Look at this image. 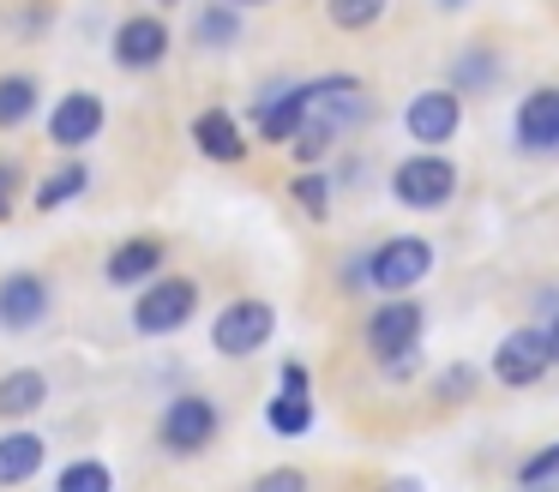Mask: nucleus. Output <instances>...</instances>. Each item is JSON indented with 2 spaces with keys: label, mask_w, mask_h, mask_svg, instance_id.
<instances>
[{
  "label": "nucleus",
  "mask_w": 559,
  "mask_h": 492,
  "mask_svg": "<svg viewBox=\"0 0 559 492\" xmlns=\"http://www.w3.org/2000/svg\"><path fill=\"white\" fill-rule=\"evenodd\" d=\"M421 331H427V312L415 307L409 295H391V300H379L373 319H367V348H373V360L391 372V379H403V372L415 367Z\"/></svg>",
  "instance_id": "nucleus-1"
},
{
  "label": "nucleus",
  "mask_w": 559,
  "mask_h": 492,
  "mask_svg": "<svg viewBox=\"0 0 559 492\" xmlns=\"http://www.w3.org/2000/svg\"><path fill=\"white\" fill-rule=\"evenodd\" d=\"M253 492H307V475L301 468H265V475L253 480Z\"/></svg>",
  "instance_id": "nucleus-30"
},
{
  "label": "nucleus",
  "mask_w": 559,
  "mask_h": 492,
  "mask_svg": "<svg viewBox=\"0 0 559 492\" xmlns=\"http://www.w3.org/2000/svg\"><path fill=\"white\" fill-rule=\"evenodd\" d=\"M217 432H223V415H217V403H211V396H199V391H181L169 408H163V420H157L163 451H175V456L211 451V444H217Z\"/></svg>",
  "instance_id": "nucleus-6"
},
{
  "label": "nucleus",
  "mask_w": 559,
  "mask_h": 492,
  "mask_svg": "<svg viewBox=\"0 0 559 492\" xmlns=\"http://www.w3.org/2000/svg\"><path fill=\"white\" fill-rule=\"evenodd\" d=\"M103 120H109V108H103L97 91H67L61 103L49 108V139L61 144V151H85L103 132Z\"/></svg>",
  "instance_id": "nucleus-10"
},
{
  "label": "nucleus",
  "mask_w": 559,
  "mask_h": 492,
  "mask_svg": "<svg viewBox=\"0 0 559 492\" xmlns=\"http://www.w3.org/2000/svg\"><path fill=\"white\" fill-rule=\"evenodd\" d=\"M31 115H37V79L31 72H7L0 79V132L25 127Z\"/></svg>",
  "instance_id": "nucleus-19"
},
{
  "label": "nucleus",
  "mask_w": 559,
  "mask_h": 492,
  "mask_svg": "<svg viewBox=\"0 0 559 492\" xmlns=\"http://www.w3.org/2000/svg\"><path fill=\"white\" fill-rule=\"evenodd\" d=\"M115 60H121L127 72H151L169 60V24L157 19V12H133V19L115 31Z\"/></svg>",
  "instance_id": "nucleus-11"
},
{
  "label": "nucleus",
  "mask_w": 559,
  "mask_h": 492,
  "mask_svg": "<svg viewBox=\"0 0 559 492\" xmlns=\"http://www.w3.org/2000/svg\"><path fill=\"white\" fill-rule=\"evenodd\" d=\"M193 144L211 156V163H241L247 156V132L235 127L229 108H205V115L193 120Z\"/></svg>",
  "instance_id": "nucleus-14"
},
{
  "label": "nucleus",
  "mask_w": 559,
  "mask_h": 492,
  "mask_svg": "<svg viewBox=\"0 0 559 492\" xmlns=\"http://www.w3.org/2000/svg\"><path fill=\"white\" fill-rule=\"evenodd\" d=\"M43 312H49V283L37 271L0 276V324L7 331H31V324H43Z\"/></svg>",
  "instance_id": "nucleus-13"
},
{
  "label": "nucleus",
  "mask_w": 559,
  "mask_h": 492,
  "mask_svg": "<svg viewBox=\"0 0 559 492\" xmlns=\"http://www.w3.org/2000/svg\"><path fill=\"white\" fill-rule=\"evenodd\" d=\"M547 480H559V444H547V451H535L530 463L518 468V487H523V492H542Z\"/></svg>",
  "instance_id": "nucleus-27"
},
{
  "label": "nucleus",
  "mask_w": 559,
  "mask_h": 492,
  "mask_svg": "<svg viewBox=\"0 0 559 492\" xmlns=\"http://www.w3.org/2000/svg\"><path fill=\"white\" fill-rule=\"evenodd\" d=\"M85 180H91L85 163H61V168H55V175L37 187V199H31V204H37V211H61V204H73L79 192H85Z\"/></svg>",
  "instance_id": "nucleus-21"
},
{
  "label": "nucleus",
  "mask_w": 559,
  "mask_h": 492,
  "mask_svg": "<svg viewBox=\"0 0 559 492\" xmlns=\"http://www.w3.org/2000/svg\"><path fill=\"white\" fill-rule=\"evenodd\" d=\"M19 187H25V168H19L13 156H0V223L19 211Z\"/></svg>",
  "instance_id": "nucleus-28"
},
{
  "label": "nucleus",
  "mask_w": 559,
  "mask_h": 492,
  "mask_svg": "<svg viewBox=\"0 0 559 492\" xmlns=\"http://www.w3.org/2000/svg\"><path fill=\"white\" fill-rule=\"evenodd\" d=\"M193 36L205 48H235L241 43V12L223 0V7H199V19H193Z\"/></svg>",
  "instance_id": "nucleus-20"
},
{
  "label": "nucleus",
  "mask_w": 559,
  "mask_h": 492,
  "mask_svg": "<svg viewBox=\"0 0 559 492\" xmlns=\"http://www.w3.org/2000/svg\"><path fill=\"white\" fill-rule=\"evenodd\" d=\"M391 199L403 211H445L457 199V163L439 151H415L391 168Z\"/></svg>",
  "instance_id": "nucleus-2"
},
{
  "label": "nucleus",
  "mask_w": 559,
  "mask_h": 492,
  "mask_svg": "<svg viewBox=\"0 0 559 492\" xmlns=\"http://www.w3.org/2000/svg\"><path fill=\"white\" fill-rule=\"evenodd\" d=\"M289 199L301 204L307 216H325L331 211V180L319 175V168H301V175H295V187H289Z\"/></svg>",
  "instance_id": "nucleus-26"
},
{
  "label": "nucleus",
  "mask_w": 559,
  "mask_h": 492,
  "mask_svg": "<svg viewBox=\"0 0 559 492\" xmlns=\"http://www.w3.org/2000/svg\"><path fill=\"white\" fill-rule=\"evenodd\" d=\"M229 7H265V0H229Z\"/></svg>",
  "instance_id": "nucleus-33"
},
{
  "label": "nucleus",
  "mask_w": 559,
  "mask_h": 492,
  "mask_svg": "<svg viewBox=\"0 0 559 492\" xmlns=\"http://www.w3.org/2000/svg\"><path fill=\"white\" fill-rule=\"evenodd\" d=\"M55 492H115V468L97 463V456H79L55 475Z\"/></svg>",
  "instance_id": "nucleus-22"
},
{
  "label": "nucleus",
  "mask_w": 559,
  "mask_h": 492,
  "mask_svg": "<svg viewBox=\"0 0 559 492\" xmlns=\"http://www.w3.org/2000/svg\"><path fill=\"white\" fill-rule=\"evenodd\" d=\"M403 127H409V139L421 144V151H439V144H451L457 127H463V96L451 91V84H439V91H415L409 108H403Z\"/></svg>",
  "instance_id": "nucleus-7"
},
{
  "label": "nucleus",
  "mask_w": 559,
  "mask_h": 492,
  "mask_svg": "<svg viewBox=\"0 0 559 492\" xmlns=\"http://www.w3.org/2000/svg\"><path fill=\"white\" fill-rule=\"evenodd\" d=\"M43 468V432H7L0 439V487H25L31 475Z\"/></svg>",
  "instance_id": "nucleus-16"
},
{
  "label": "nucleus",
  "mask_w": 559,
  "mask_h": 492,
  "mask_svg": "<svg viewBox=\"0 0 559 492\" xmlns=\"http://www.w3.org/2000/svg\"><path fill=\"white\" fill-rule=\"evenodd\" d=\"M511 139H518V151H530V156H554L559 151V84H542V91L523 96L518 115H511Z\"/></svg>",
  "instance_id": "nucleus-9"
},
{
  "label": "nucleus",
  "mask_w": 559,
  "mask_h": 492,
  "mask_svg": "<svg viewBox=\"0 0 559 492\" xmlns=\"http://www.w3.org/2000/svg\"><path fill=\"white\" fill-rule=\"evenodd\" d=\"M439 7H445V12H457V7H463V0H439Z\"/></svg>",
  "instance_id": "nucleus-34"
},
{
  "label": "nucleus",
  "mask_w": 559,
  "mask_h": 492,
  "mask_svg": "<svg viewBox=\"0 0 559 492\" xmlns=\"http://www.w3.org/2000/svg\"><path fill=\"white\" fill-rule=\"evenodd\" d=\"M163 259H169V247H163L157 235H133V240H121V247L109 252L103 276H109L115 288H145L151 276H163Z\"/></svg>",
  "instance_id": "nucleus-12"
},
{
  "label": "nucleus",
  "mask_w": 559,
  "mask_h": 492,
  "mask_svg": "<svg viewBox=\"0 0 559 492\" xmlns=\"http://www.w3.org/2000/svg\"><path fill=\"white\" fill-rule=\"evenodd\" d=\"M547 367H554V355H547V331H535V324L511 331L506 343L493 348V379L506 384V391H535V384L547 379Z\"/></svg>",
  "instance_id": "nucleus-8"
},
{
  "label": "nucleus",
  "mask_w": 559,
  "mask_h": 492,
  "mask_svg": "<svg viewBox=\"0 0 559 492\" xmlns=\"http://www.w3.org/2000/svg\"><path fill=\"white\" fill-rule=\"evenodd\" d=\"M301 120H307V84H289V91H277L271 103H259V139L289 144L295 132H301Z\"/></svg>",
  "instance_id": "nucleus-15"
},
{
  "label": "nucleus",
  "mask_w": 559,
  "mask_h": 492,
  "mask_svg": "<svg viewBox=\"0 0 559 492\" xmlns=\"http://www.w3.org/2000/svg\"><path fill=\"white\" fill-rule=\"evenodd\" d=\"M43 403H49V379H43V372L19 367V372H7V379H0V415H7V420L37 415Z\"/></svg>",
  "instance_id": "nucleus-17"
},
{
  "label": "nucleus",
  "mask_w": 559,
  "mask_h": 492,
  "mask_svg": "<svg viewBox=\"0 0 559 492\" xmlns=\"http://www.w3.org/2000/svg\"><path fill=\"white\" fill-rule=\"evenodd\" d=\"M499 79V60L487 55V48H463V60H457V72H451V91H487V84Z\"/></svg>",
  "instance_id": "nucleus-24"
},
{
  "label": "nucleus",
  "mask_w": 559,
  "mask_h": 492,
  "mask_svg": "<svg viewBox=\"0 0 559 492\" xmlns=\"http://www.w3.org/2000/svg\"><path fill=\"white\" fill-rule=\"evenodd\" d=\"M283 396H313V372L301 360H283Z\"/></svg>",
  "instance_id": "nucleus-31"
},
{
  "label": "nucleus",
  "mask_w": 559,
  "mask_h": 492,
  "mask_svg": "<svg viewBox=\"0 0 559 492\" xmlns=\"http://www.w3.org/2000/svg\"><path fill=\"white\" fill-rule=\"evenodd\" d=\"M163 7H175V0H163Z\"/></svg>",
  "instance_id": "nucleus-36"
},
{
  "label": "nucleus",
  "mask_w": 559,
  "mask_h": 492,
  "mask_svg": "<svg viewBox=\"0 0 559 492\" xmlns=\"http://www.w3.org/2000/svg\"><path fill=\"white\" fill-rule=\"evenodd\" d=\"M331 144H337V132H331V127H319V120H301V132L289 139V156H295L301 168H319V163L331 156Z\"/></svg>",
  "instance_id": "nucleus-25"
},
{
  "label": "nucleus",
  "mask_w": 559,
  "mask_h": 492,
  "mask_svg": "<svg viewBox=\"0 0 559 492\" xmlns=\"http://www.w3.org/2000/svg\"><path fill=\"white\" fill-rule=\"evenodd\" d=\"M397 492H415V480H397Z\"/></svg>",
  "instance_id": "nucleus-35"
},
{
  "label": "nucleus",
  "mask_w": 559,
  "mask_h": 492,
  "mask_svg": "<svg viewBox=\"0 0 559 492\" xmlns=\"http://www.w3.org/2000/svg\"><path fill=\"white\" fill-rule=\"evenodd\" d=\"M427 271H433V240H421V235L379 240V247L367 252V264H361V276L379 288V295H409L415 283H427Z\"/></svg>",
  "instance_id": "nucleus-3"
},
{
  "label": "nucleus",
  "mask_w": 559,
  "mask_h": 492,
  "mask_svg": "<svg viewBox=\"0 0 559 492\" xmlns=\"http://www.w3.org/2000/svg\"><path fill=\"white\" fill-rule=\"evenodd\" d=\"M313 396H271L265 403V427L277 432V439H307V432H313Z\"/></svg>",
  "instance_id": "nucleus-18"
},
{
  "label": "nucleus",
  "mask_w": 559,
  "mask_h": 492,
  "mask_svg": "<svg viewBox=\"0 0 559 492\" xmlns=\"http://www.w3.org/2000/svg\"><path fill=\"white\" fill-rule=\"evenodd\" d=\"M391 0H325V19L337 24V31H373L379 19H385Z\"/></svg>",
  "instance_id": "nucleus-23"
},
{
  "label": "nucleus",
  "mask_w": 559,
  "mask_h": 492,
  "mask_svg": "<svg viewBox=\"0 0 559 492\" xmlns=\"http://www.w3.org/2000/svg\"><path fill=\"white\" fill-rule=\"evenodd\" d=\"M547 355H554V367H559V312H554V324H547Z\"/></svg>",
  "instance_id": "nucleus-32"
},
{
  "label": "nucleus",
  "mask_w": 559,
  "mask_h": 492,
  "mask_svg": "<svg viewBox=\"0 0 559 492\" xmlns=\"http://www.w3.org/2000/svg\"><path fill=\"white\" fill-rule=\"evenodd\" d=\"M277 336V312H271V300H229V307L211 319V348H217L223 360H247L259 355V348Z\"/></svg>",
  "instance_id": "nucleus-5"
},
{
  "label": "nucleus",
  "mask_w": 559,
  "mask_h": 492,
  "mask_svg": "<svg viewBox=\"0 0 559 492\" xmlns=\"http://www.w3.org/2000/svg\"><path fill=\"white\" fill-rule=\"evenodd\" d=\"M475 384H481V372H475V367H451V372H439V396H445V403H463V396H469Z\"/></svg>",
  "instance_id": "nucleus-29"
},
{
  "label": "nucleus",
  "mask_w": 559,
  "mask_h": 492,
  "mask_svg": "<svg viewBox=\"0 0 559 492\" xmlns=\"http://www.w3.org/2000/svg\"><path fill=\"white\" fill-rule=\"evenodd\" d=\"M199 312V283L193 276H151L145 295L133 300V331L139 336H175Z\"/></svg>",
  "instance_id": "nucleus-4"
}]
</instances>
